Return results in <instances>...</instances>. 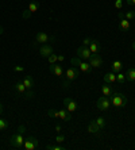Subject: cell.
Here are the masks:
<instances>
[{
  "mask_svg": "<svg viewBox=\"0 0 135 150\" xmlns=\"http://www.w3.org/2000/svg\"><path fill=\"white\" fill-rule=\"evenodd\" d=\"M24 131H26V127H24L23 125L18 127L16 134H14V135L11 137V139H10L11 146L15 147V149H23V143H24L23 134H24Z\"/></svg>",
  "mask_w": 135,
  "mask_h": 150,
  "instance_id": "6da1fadb",
  "label": "cell"
},
{
  "mask_svg": "<svg viewBox=\"0 0 135 150\" xmlns=\"http://www.w3.org/2000/svg\"><path fill=\"white\" fill-rule=\"evenodd\" d=\"M47 116L61 119L64 122H70V120H72V112H69L66 108H62V110H59V111H57V110H54V108H50L47 111Z\"/></svg>",
  "mask_w": 135,
  "mask_h": 150,
  "instance_id": "7a4b0ae2",
  "label": "cell"
},
{
  "mask_svg": "<svg viewBox=\"0 0 135 150\" xmlns=\"http://www.w3.org/2000/svg\"><path fill=\"white\" fill-rule=\"evenodd\" d=\"M110 99H111V104L114 105V107H116V108H123V107H126V104H127V98H126V95H123V93L114 92V93L110 96Z\"/></svg>",
  "mask_w": 135,
  "mask_h": 150,
  "instance_id": "3957f363",
  "label": "cell"
},
{
  "mask_svg": "<svg viewBox=\"0 0 135 150\" xmlns=\"http://www.w3.org/2000/svg\"><path fill=\"white\" fill-rule=\"evenodd\" d=\"M72 65L74 68H77L78 70H81L83 73H90V72H92V67L89 65V62H87V61H83V59L78 58V57H74V58H72Z\"/></svg>",
  "mask_w": 135,
  "mask_h": 150,
  "instance_id": "277c9868",
  "label": "cell"
},
{
  "mask_svg": "<svg viewBox=\"0 0 135 150\" xmlns=\"http://www.w3.org/2000/svg\"><path fill=\"white\" fill-rule=\"evenodd\" d=\"M111 99L108 98V96H101V98H99L97 99V101H96V107L100 111H108V110L111 108Z\"/></svg>",
  "mask_w": 135,
  "mask_h": 150,
  "instance_id": "5b68a950",
  "label": "cell"
},
{
  "mask_svg": "<svg viewBox=\"0 0 135 150\" xmlns=\"http://www.w3.org/2000/svg\"><path fill=\"white\" fill-rule=\"evenodd\" d=\"M23 149L24 150H35L38 149V139L35 137H27L24 139V143H23Z\"/></svg>",
  "mask_w": 135,
  "mask_h": 150,
  "instance_id": "8992f818",
  "label": "cell"
},
{
  "mask_svg": "<svg viewBox=\"0 0 135 150\" xmlns=\"http://www.w3.org/2000/svg\"><path fill=\"white\" fill-rule=\"evenodd\" d=\"M76 53H77V57L84 59V61H88L90 58V56H92V52L89 50V47L88 46H83V45L76 50Z\"/></svg>",
  "mask_w": 135,
  "mask_h": 150,
  "instance_id": "52a82bcc",
  "label": "cell"
},
{
  "mask_svg": "<svg viewBox=\"0 0 135 150\" xmlns=\"http://www.w3.org/2000/svg\"><path fill=\"white\" fill-rule=\"evenodd\" d=\"M39 8V1H31V3L28 4V8L27 10L23 11V14H22V16L24 18V19H28V18L31 16V14H34V12H37Z\"/></svg>",
  "mask_w": 135,
  "mask_h": 150,
  "instance_id": "ba28073f",
  "label": "cell"
},
{
  "mask_svg": "<svg viewBox=\"0 0 135 150\" xmlns=\"http://www.w3.org/2000/svg\"><path fill=\"white\" fill-rule=\"evenodd\" d=\"M64 105L69 112H74L78 110V103L73 98H65L64 99Z\"/></svg>",
  "mask_w": 135,
  "mask_h": 150,
  "instance_id": "9c48e42d",
  "label": "cell"
},
{
  "mask_svg": "<svg viewBox=\"0 0 135 150\" xmlns=\"http://www.w3.org/2000/svg\"><path fill=\"white\" fill-rule=\"evenodd\" d=\"M88 61H89V65L92 67V69L101 68V65H103V58L100 57V54H99V53L92 54V56H90V58L88 59Z\"/></svg>",
  "mask_w": 135,
  "mask_h": 150,
  "instance_id": "30bf717a",
  "label": "cell"
},
{
  "mask_svg": "<svg viewBox=\"0 0 135 150\" xmlns=\"http://www.w3.org/2000/svg\"><path fill=\"white\" fill-rule=\"evenodd\" d=\"M49 39H53V38H50V37H49V35L46 34V33L39 31V33H37V35H35V41H34V43H35V46L39 45V43L45 45V43H47Z\"/></svg>",
  "mask_w": 135,
  "mask_h": 150,
  "instance_id": "8fae6325",
  "label": "cell"
},
{
  "mask_svg": "<svg viewBox=\"0 0 135 150\" xmlns=\"http://www.w3.org/2000/svg\"><path fill=\"white\" fill-rule=\"evenodd\" d=\"M77 77H78V69H77V68L70 67L65 70V79L66 80L73 81V80H76Z\"/></svg>",
  "mask_w": 135,
  "mask_h": 150,
  "instance_id": "7c38bea8",
  "label": "cell"
},
{
  "mask_svg": "<svg viewBox=\"0 0 135 150\" xmlns=\"http://www.w3.org/2000/svg\"><path fill=\"white\" fill-rule=\"evenodd\" d=\"M50 72H52V74H54V76H57L58 79H62L64 77V69L61 65H57L56 64H50Z\"/></svg>",
  "mask_w": 135,
  "mask_h": 150,
  "instance_id": "4fadbf2b",
  "label": "cell"
},
{
  "mask_svg": "<svg viewBox=\"0 0 135 150\" xmlns=\"http://www.w3.org/2000/svg\"><path fill=\"white\" fill-rule=\"evenodd\" d=\"M50 54H53V47L50 45L45 43V45H42L41 47H39V56H41L42 58H47Z\"/></svg>",
  "mask_w": 135,
  "mask_h": 150,
  "instance_id": "5bb4252c",
  "label": "cell"
},
{
  "mask_svg": "<svg viewBox=\"0 0 135 150\" xmlns=\"http://www.w3.org/2000/svg\"><path fill=\"white\" fill-rule=\"evenodd\" d=\"M100 131H101V129L97 126V123L95 122V119H92L89 122V125H88V133L89 134H100Z\"/></svg>",
  "mask_w": 135,
  "mask_h": 150,
  "instance_id": "9a60e30c",
  "label": "cell"
},
{
  "mask_svg": "<svg viewBox=\"0 0 135 150\" xmlns=\"http://www.w3.org/2000/svg\"><path fill=\"white\" fill-rule=\"evenodd\" d=\"M101 93L104 95V96H111L112 93H114V87H112V84H107L104 83L103 85H101Z\"/></svg>",
  "mask_w": 135,
  "mask_h": 150,
  "instance_id": "2e32d148",
  "label": "cell"
},
{
  "mask_svg": "<svg viewBox=\"0 0 135 150\" xmlns=\"http://www.w3.org/2000/svg\"><path fill=\"white\" fill-rule=\"evenodd\" d=\"M14 91L16 92L19 96H24V93H26L27 89H26V87H24V84L22 83V81H18V83L14 85Z\"/></svg>",
  "mask_w": 135,
  "mask_h": 150,
  "instance_id": "e0dca14e",
  "label": "cell"
},
{
  "mask_svg": "<svg viewBox=\"0 0 135 150\" xmlns=\"http://www.w3.org/2000/svg\"><path fill=\"white\" fill-rule=\"evenodd\" d=\"M22 83L24 84L26 89H33V88H34V79H33L31 76H24Z\"/></svg>",
  "mask_w": 135,
  "mask_h": 150,
  "instance_id": "ac0fdd59",
  "label": "cell"
},
{
  "mask_svg": "<svg viewBox=\"0 0 135 150\" xmlns=\"http://www.w3.org/2000/svg\"><path fill=\"white\" fill-rule=\"evenodd\" d=\"M89 50L92 52V54H96V53H100V49H101V46H100V42L96 41V39H93L92 41V43H90L89 46Z\"/></svg>",
  "mask_w": 135,
  "mask_h": 150,
  "instance_id": "d6986e66",
  "label": "cell"
},
{
  "mask_svg": "<svg viewBox=\"0 0 135 150\" xmlns=\"http://www.w3.org/2000/svg\"><path fill=\"white\" fill-rule=\"evenodd\" d=\"M119 19H120V22H119V28H120L122 31H127V30H130V27H131L130 21H127L126 18H119Z\"/></svg>",
  "mask_w": 135,
  "mask_h": 150,
  "instance_id": "ffe728a7",
  "label": "cell"
},
{
  "mask_svg": "<svg viewBox=\"0 0 135 150\" xmlns=\"http://www.w3.org/2000/svg\"><path fill=\"white\" fill-rule=\"evenodd\" d=\"M111 69H112L114 73L122 72V69H123V62H122L120 59H115L114 62H112V65H111Z\"/></svg>",
  "mask_w": 135,
  "mask_h": 150,
  "instance_id": "44dd1931",
  "label": "cell"
},
{
  "mask_svg": "<svg viewBox=\"0 0 135 150\" xmlns=\"http://www.w3.org/2000/svg\"><path fill=\"white\" fill-rule=\"evenodd\" d=\"M104 83H107V84H114V83H116V73L111 72V73L104 74Z\"/></svg>",
  "mask_w": 135,
  "mask_h": 150,
  "instance_id": "7402d4cb",
  "label": "cell"
},
{
  "mask_svg": "<svg viewBox=\"0 0 135 150\" xmlns=\"http://www.w3.org/2000/svg\"><path fill=\"white\" fill-rule=\"evenodd\" d=\"M119 18H126V19H127V21H130L131 22L132 19H135V12L134 11H127V12H119Z\"/></svg>",
  "mask_w": 135,
  "mask_h": 150,
  "instance_id": "603a6c76",
  "label": "cell"
},
{
  "mask_svg": "<svg viewBox=\"0 0 135 150\" xmlns=\"http://www.w3.org/2000/svg\"><path fill=\"white\" fill-rule=\"evenodd\" d=\"M127 81H135V68H128L126 72Z\"/></svg>",
  "mask_w": 135,
  "mask_h": 150,
  "instance_id": "cb8c5ba5",
  "label": "cell"
},
{
  "mask_svg": "<svg viewBox=\"0 0 135 150\" xmlns=\"http://www.w3.org/2000/svg\"><path fill=\"white\" fill-rule=\"evenodd\" d=\"M127 81V77H126V73H122V72H118L116 73V83L118 84H124Z\"/></svg>",
  "mask_w": 135,
  "mask_h": 150,
  "instance_id": "d4e9b609",
  "label": "cell"
},
{
  "mask_svg": "<svg viewBox=\"0 0 135 150\" xmlns=\"http://www.w3.org/2000/svg\"><path fill=\"white\" fill-rule=\"evenodd\" d=\"M95 122L97 123V126H99L101 130L105 127V119H104L103 116H99V118H96V119H95Z\"/></svg>",
  "mask_w": 135,
  "mask_h": 150,
  "instance_id": "484cf974",
  "label": "cell"
},
{
  "mask_svg": "<svg viewBox=\"0 0 135 150\" xmlns=\"http://www.w3.org/2000/svg\"><path fill=\"white\" fill-rule=\"evenodd\" d=\"M46 149H47V150H65L66 147L65 146H61V145H58V143H57V145H47V146H46Z\"/></svg>",
  "mask_w": 135,
  "mask_h": 150,
  "instance_id": "4316f807",
  "label": "cell"
},
{
  "mask_svg": "<svg viewBox=\"0 0 135 150\" xmlns=\"http://www.w3.org/2000/svg\"><path fill=\"white\" fill-rule=\"evenodd\" d=\"M7 129H8V122H7V119L0 118V131H3V130H7Z\"/></svg>",
  "mask_w": 135,
  "mask_h": 150,
  "instance_id": "83f0119b",
  "label": "cell"
},
{
  "mask_svg": "<svg viewBox=\"0 0 135 150\" xmlns=\"http://www.w3.org/2000/svg\"><path fill=\"white\" fill-rule=\"evenodd\" d=\"M57 57H58V54H50V56L47 57V62L49 64H56L57 62Z\"/></svg>",
  "mask_w": 135,
  "mask_h": 150,
  "instance_id": "f1b7e54d",
  "label": "cell"
},
{
  "mask_svg": "<svg viewBox=\"0 0 135 150\" xmlns=\"http://www.w3.org/2000/svg\"><path fill=\"white\" fill-rule=\"evenodd\" d=\"M23 98L24 99H33V98H34V92H33V89H27Z\"/></svg>",
  "mask_w": 135,
  "mask_h": 150,
  "instance_id": "f546056e",
  "label": "cell"
},
{
  "mask_svg": "<svg viewBox=\"0 0 135 150\" xmlns=\"http://www.w3.org/2000/svg\"><path fill=\"white\" fill-rule=\"evenodd\" d=\"M123 3H124V0H115V8L116 10H122Z\"/></svg>",
  "mask_w": 135,
  "mask_h": 150,
  "instance_id": "4dcf8cb0",
  "label": "cell"
},
{
  "mask_svg": "<svg viewBox=\"0 0 135 150\" xmlns=\"http://www.w3.org/2000/svg\"><path fill=\"white\" fill-rule=\"evenodd\" d=\"M64 141H65V135H62V134H58L56 137V143H62Z\"/></svg>",
  "mask_w": 135,
  "mask_h": 150,
  "instance_id": "1f68e13d",
  "label": "cell"
},
{
  "mask_svg": "<svg viewBox=\"0 0 135 150\" xmlns=\"http://www.w3.org/2000/svg\"><path fill=\"white\" fill-rule=\"evenodd\" d=\"M92 41H93V39H92V38H88V37H87V38H84L83 39V46H89L90 43H92Z\"/></svg>",
  "mask_w": 135,
  "mask_h": 150,
  "instance_id": "d6a6232c",
  "label": "cell"
},
{
  "mask_svg": "<svg viewBox=\"0 0 135 150\" xmlns=\"http://www.w3.org/2000/svg\"><path fill=\"white\" fill-rule=\"evenodd\" d=\"M14 70L15 72H24V68L22 65H14Z\"/></svg>",
  "mask_w": 135,
  "mask_h": 150,
  "instance_id": "836d02e7",
  "label": "cell"
},
{
  "mask_svg": "<svg viewBox=\"0 0 135 150\" xmlns=\"http://www.w3.org/2000/svg\"><path fill=\"white\" fill-rule=\"evenodd\" d=\"M69 87H70V81H69V80H66V79H65V81L62 83V88H64V89H68Z\"/></svg>",
  "mask_w": 135,
  "mask_h": 150,
  "instance_id": "e575fe53",
  "label": "cell"
},
{
  "mask_svg": "<svg viewBox=\"0 0 135 150\" xmlns=\"http://www.w3.org/2000/svg\"><path fill=\"white\" fill-rule=\"evenodd\" d=\"M57 61H58V62H62V61H65V57H64L62 54H58V57H57Z\"/></svg>",
  "mask_w": 135,
  "mask_h": 150,
  "instance_id": "d590c367",
  "label": "cell"
},
{
  "mask_svg": "<svg viewBox=\"0 0 135 150\" xmlns=\"http://www.w3.org/2000/svg\"><path fill=\"white\" fill-rule=\"evenodd\" d=\"M56 131H57V134L61 133V131H62V127H61L59 125H56Z\"/></svg>",
  "mask_w": 135,
  "mask_h": 150,
  "instance_id": "8d00e7d4",
  "label": "cell"
},
{
  "mask_svg": "<svg viewBox=\"0 0 135 150\" xmlns=\"http://www.w3.org/2000/svg\"><path fill=\"white\" fill-rule=\"evenodd\" d=\"M126 3H127L128 6H135V0H126Z\"/></svg>",
  "mask_w": 135,
  "mask_h": 150,
  "instance_id": "74e56055",
  "label": "cell"
},
{
  "mask_svg": "<svg viewBox=\"0 0 135 150\" xmlns=\"http://www.w3.org/2000/svg\"><path fill=\"white\" fill-rule=\"evenodd\" d=\"M4 112V105H3V103H0V115Z\"/></svg>",
  "mask_w": 135,
  "mask_h": 150,
  "instance_id": "f35d334b",
  "label": "cell"
},
{
  "mask_svg": "<svg viewBox=\"0 0 135 150\" xmlns=\"http://www.w3.org/2000/svg\"><path fill=\"white\" fill-rule=\"evenodd\" d=\"M3 34V27H1V26H0V35Z\"/></svg>",
  "mask_w": 135,
  "mask_h": 150,
  "instance_id": "ab89813d",
  "label": "cell"
},
{
  "mask_svg": "<svg viewBox=\"0 0 135 150\" xmlns=\"http://www.w3.org/2000/svg\"><path fill=\"white\" fill-rule=\"evenodd\" d=\"M132 49L135 50V42H134V43H132Z\"/></svg>",
  "mask_w": 135,
  "mask_h": 150,
  "instance_id": "60d3db41",
  "label": "cell"
},
{
  "mask_svg": "<svg viewBox=\"0 0 135 150\" xmlns=\"http://www.w3.org/2000/svg\"><path fill=\"white\" fill-rule=\"evenodd\" d=\"M134 68H135V67H134Z\"/></svg>",
  "mask_w": 135,
  "mask_h": 150,
  "instance_id": "b9f144b4",
  "label": "cell"
}]
</instances>
